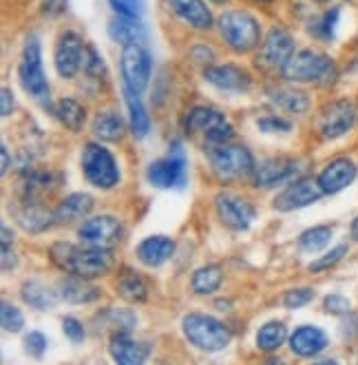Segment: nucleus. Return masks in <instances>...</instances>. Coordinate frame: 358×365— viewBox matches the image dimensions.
<instances>
[{"label": "nucleus", "instance_id": "1", "mask_svg": "<svg viewBox=\"0 0 358 365\" xmlns=\"http://www.w3.org/2000/svg\"><path fill=\"white\" fill-rule=\"evenodd\" d=\"M53 264L65 270L71 277H82V279H95L104 274L111 268L113 255L109 248L102 246H75L69 242H56L49 250Z\"/></svg>", "mask_w": 358, "mask_h": 365}, {"label": "nucleus", "instance_id": "2", "mask_svg": "<svg viewBox=\"0 0 358 365\" xmlns=\"http://www.w3.org/2000/svg\"><path fill=\"white\" fill-rule=\"evenodd\" d=\"M208 162L219 180L233 182L255 173V158L241 144H217L208 148Z\"/></svg>", "mask_w": 358, "mask_h": 365}, {"label": "nucleus", "instance_id": "3", "mask_svg": "<svg viewBox=\"0 0 358 365\" xmlns=\"http://www.w3.org/2000/svg\"><path fill=\"white\" fill-rule=\"evenodd\" d=\"M18 78L23 89L42 106H51V93L47 76L42 71V51H40V40L36 36H29L23 49V58H20Z\"/></svg>", "mask_w": 358, "mask_h": 365}, {"label": "nucleus", "instance_id": "4", "mask_svg": "<svg viewBox=\"0 0 358 365\" xmlns=\"http://www.w3.org/2000/svg\"><path fill=\"white\" fill-rule=\"evenodd\" d=\"M219 34L228 42L230 49H235L239 53H246L250 49H255L261 40V25L255 16H250L248 11L230 9L221 14L219 18Z\"/></svg>", "mask_w": 358, "mask_h": 365}, {"label": "nucleus", "instance_id": "5", "mask_svg": "<svg viewBox=\"0 0 358 365\" xmlns=\"http://www.w3.org/2000/svg\"><path fill=\"white\" fill-rule=\"evenodd\" d=\"M181 328L186 339L204 352H221L223 348H228L230 339H233L228 326L208 314H188Z\"/></svg>", "mask_w": 358, "mask_h": 365}, {"label": "nucleus", "instance_id": "6", "mask_svg": "<svg viewBox=\"0 0 358 365\" xmlns=\"http://www.w3.org/2000/svg\"><path fill=\"white\" fill-rule=\"evenodd\" d=\"M186 131L188 135L206 140L210 146L226 144L235 135V128L228 118L210 106H195L186 113Z\"/></svg>", "mask_w": 358, "mask_h": 365}, {"label": "nucleus", "instance_id": "7", "mask_svg": "<svg viewBox=\"0 0 358 365\" xmlns=\"http://www.w3.org/2000/svg\"><path fill=\"white\" fill-rule=\"evenodd\" d=\"M283 78L294 82H319L327 84L336 78L334 60L319 51H299L294 53L283 67Z\"/></svg>", "mask_w": 358, "mask_h": 365}, {"label": "nucleus", "instance_id": "8", "mask_svg": "<svg viewBox=\"0 0 358 365\" xmlns=\"http://www.w3.org/2000/svg\"><path fill=\"white\" fill-rule=\"evenodd\" d=\"M146 178L149 182L162 190L166 188H181L188 182V162H186V153L179 140H175L168 148V155L162 160H155L149 164V170H146Z\"/></svg>", "mask_w": 358, "mask_h": 365}, {"label": "nucleus", "instance_id": "9", "mask_svg": "<svg viewBox=\"0 0 358 365\" xmlns=\"http://www.w3.org/2000/svg\"><path fill=\"white\" fill-rule=\"evenodd\" d=\"M82 170L93 186L109 190L120 182V168L109 148L98 142H91L82 151Z\"/></svg>", "mask_w": 358, "mask_h": 365}, {"label": "nucleus", "instance_id": "10", "mask_svg": "<svg viewBox=\"0 0 358 365\" xmlns=\"http://www.w3.org/2000/svg\"><path fill=\"white\" fill-rule=\"evenodd\" d=\"M120 69L124 80V91L142 93L146 91L151 82V53L146 51L142 42H131L124 45L122 58H120Z\"/></svg>", "mask_w": 358, "mask_h": 365}, {"label": "nucleus", "instance_id": "11", "mask_svg": "<svg viewBox=\"0 0 358 365\" xmlns=\"http://www.w3.org/2000/svg\"><path fill=\"white\" fill-rule=\"evenodd\" d=\"M356 122V106L352 100L341 98L330 102L319 115V131L325 140H336L345 135Z\"/></svg>", "mask_w": 358, "mask_h": 365}, {"label": "nucleus", "instance_id": "12", "mask_svg": "<svg viewBox=\"0 0 358 365\" xmlns=\"http://www.w3.org/2000/svg\"><path fill=\"white\" fill-rule=\"evenodd\" d=\"M215 208L221 224L230 230H248L257 217L255 206L239 195H233V192H219Z\"/></svg>", "mask_w": 358, "mask_h": 365}, {"label": "nucleus", "instance_id": "13", "mask_svg": "<svg viewBox=\"0 0 358 365\" xmlns=\"http://www.w3.org/2000/svg\"><path fill=\"white\" fill-rule=\"evenodd\" d=\"M78 237L84 244L111 248L122 237V224L117 217H113V215H98V217L82 222V226L78 230Z\"/></svg>", "mask_w": 358, "mask_h": 365}, {"label": "nucleus", "instance_id": "14", "mask_svg": "<svg viewBox=\"0 0 358 365\" xmlns=\"http://www.w3.org/2000/svg\"><path fill=\"white\" fill-rule=\"evenodd\" d=\"M321 195H323V190L317 180L301 178L297 182H292L288 188H283L275 197V202H272V206L281 212H290V210H299V208L314 204Z\"/></svg>", "mask_w": 358, "mask_h": 365}, {"label": "nucleus", "instance_id": "15", "mask_svg": "<svg viewBox=\"0 0 358 365\" xmlns=\"http://www.w3.org/2000/svg\"><path fill=\"white\" fill-rule=\"evenodd\" d=\"M294 56V40L283 27H272L263 40V47L259 53V62L265 69H279L288 64V60Z\"/></svg>", "mask_w": 358, "mask_h": 365}, {"label": "nucleus", "instance_id": "16", "mask_svg": "<svg viewBox=\"0 0 358 365\" xmlns=\"http://www.w3.org/2000/svg\"><path fill=\"white\" fill-rule=\"evenodd\" d=\"M84 47L82 38L73 31H67L58 38L56 45V69L62 78H73L82 69L84 60Z\"/></svg>", "mask_w": 358, "mask_h": 365}, {"label": "nucleus", "instance_id": "17", "mask_svg": "<svg viewBox=\"0 0 358 365\" xmlns=\"http://www.w3.org/2000/svg\"><path fill=\"white\" fill-rule=\"evenodd\" d=\"M14 217L20 224V228L27 232H42L58 224L56 210H49L40 200H27V197H23V202L14 206Z\"/></svg>", "mask_w": 358, "mask_h": 365}, {"label": "nucleus", "instance_id": "18", "mask_svg": "<svg viewBox=\"0 0 358 365\" xmlns=\"http://www.w3.org/2000/svg\"><path fill=\"white\" fill-rule=\"evenodd\" d=\"M301 162L297 160H290V158H277V160H265L261 162L252 178H255V184L259 188H272V186H279L288 180H292L297 175Z\"/></svg>", "mask_w": 358, "mask_h": 365}, {"label": "nucleus", "instance_id": "19", "mask_svg": "<svg viewBox=\"0 0 358 365\" xmlns=\"http://www.w3.org/2000/svg\"><path fill=\"white\" fill-rule=\"evenodd\" d=\"M206 80L217 89L223 91H248L252 87V78L246 69L237 67V64H215L204 71Z\"/></svg>", "mask_w": 358, "mask_h": 365}, {"label": "nucleus", "instance_id": "20", "mask_svg": "<svg viewBox=\"0 0 358 365\" xmlns=\"http://www.w3.org/2000/svg\"><path fill=\"white\" fill-rule=\"evenodd\" d=\"M356 164L347 158H339L330 162L319 175V186L323 190V195H334V192H341L356 180Z\"/></svg>", "mask_w": 358, "mask_h": 365}, {"label": "nucleus", "instance_id": "21", "mask_svg": "<svg viewBox=\"0 0 358 365\" xmlns=\"http://www.w3.org/2000/svg\"><path fill=\"white\" fill-rule=\"evenodd\" d=\"M164 3L177 18L193 25L195 29H210L215 23L213 11L206 7L204 0H164Z\"/></svg>", "mask_w": 358, "mask_h": 365}, {"label": "nucleus", "instance_id": "22", "mask_svg": "<svg viewBox=\"0 0 358 365\" xmlns=\"http://www.w3.org/2000/svg\"><path fill=\"white\" fill-rule=\"evenodd\" d=\"M327 348V336L321 328L317 326H301L292 332L290 336V350L303 359L317 356Z\"/></svg>", "mask_w": 358, "mask_h": 365}, {"label": "nucleus", "instance_id": "23", "mask_svg": "<svg viewBox=\"0 0 358 365\" xmlns=\"http://www.w3.org/2000/svg\"><path fill=\"white\" fill-rule=\"evenodd\" d=\"M111 356L122 365H142L149 356V346L129 336V332H117L111 339Z\"/></svg>", "mask_w": 358, "mask_h": 365}, {"label": "nucleus", "instance_id": "24", "mask_svg": "<svg viewBox=\"0 0 358 365\" xmlns=\"http://www.w3.org/2000/svg\"><path fill=\"white\" fill-rule=\"evenodd\" d=\"M175 252V242L171 237H164V235H153V237H146L139 246H137V257L139 262L157 268L162 264H166Z\"/></svg>", "mask_w": 358, "mask_h": 365}, {"label": "nucleus", "instance_id": "25", "mask_svg": "<svg viewBox=\"0 0 358 365\" xmlns=\"http://www.w3.org/2000/svg\"><path fill=\"white\" fill-rule=\"evenodd\" d=\"M93 206L95 202L89 192H73L67 200H62L60 206L56 208V220L58 224H65V226L78 224L93 210Z\"/></svg>", "mask_w": 358, "mask_h": 365}, {"label": "nucleus", "instance_id": "26", "mask_svg": "<svg viewBox=\"0 0 358 365\" xmlns=\"http://www.w3.org/2000/svg\"><path fill=\"white\" fill-rule=\"evenodd\" d=\"M60 184V175L56 170H25L23 175V197L27 200H40L45 192L56 190Z\"/></svg>", "mask_w": 358, "mask_h": 365}, {"label": "nucleus", "instance_id": "27", "mask_svg": "<svg viewBox=\"0 0 358 365\" xmlns=\"http://www.w3.org/2000/svg\"><path fill=\"white\" fill-rule=\"evenodd\" d=\"M115 288H117L120 297L131 304H144L146 297H149V288H146L142 274L131 268H122Z\"/></svg>", "mask_w": 358, "mask_h": 365}, {"label": "nucleus", "instance_id": "28", "mask_svg": "<svg viewBox=\"0 0 358 365\" xmlns=\"http://www.w3.org/2000/svg\"><path fill=\"white\" fill-rule=\"evenodd\" d=\"M91 279H82V277H73V279H67L65 284L60 286V297L65 299L69 304H91L100 297V290L89 284Z\"/></svg>", "mask_w": 358, "mask_h": 365}, {"label": "nucleus", "instance_id": "29", "mask_svg": "<svg viewBox=\"0 0 358 365\" xmlns=\"http://www.w3.org/2000/svg\"><path fill=\"white\" fill-rule=\"evenodd\" d=\"M20 297L23 302L36 310H51L58 304V294L40 282H25L23 288H20Z\"/></svg>", "mask_w": 358, "mask_h": 365}, {"label": "nucleus", "instance_id": "30", "mask_svg": "<svg viewBox=\"0 0 358 365\" xmlns=\"http://www.w3.org/2000/svg\"><path fill=\"white\" fill-rule=\"evenodd\" d=\"M270 100L275 102L277 106H281L283 111L288 113H305L310 109V98L307 93L299 91V89H292V87H281V89H272L270 91Z\"/></svg>", "mask_w": 358, "mask_h": 365}, {"label": "nucleus", "instance_id": "31", "mask_svg": "<svg viewBox=\"0 0 358 365\" xmlns=\"http://www.w3.org/2000/svg\"><path fill=\"white\" fill-rule=\"evenodd\" d=\"M53 115L67 128H71V131H80V128L84 126V120H87V111H84V106L73 98L58 100V104L53 106Z\"/></svg>", "mask_w": 358, "mask_h": 365}, {"label": "nucleus", "instance_id": "32", "mask_svg": "<svg viewBox=\"0 0 358 365\" xmlns=\"http://www.w3.org/2000/svg\"><path fill=\"white\" fill-rule=\"evenodd\" d=\"M93 135L102 142H117L124 135V122L115 111H102L93 120Z\"/></svg>", "mask_w": 358, "mask_h": 365}, {"label": "nucleus", "instance_id": "33", "mask_svg": "<svg viewBox=\"0 0 358 365\" xmlns=\"http://www.w3.org/2000/svg\"><path fill=\"white\" fill-rule=\"evenodd\" d=\"M109 34L113 40L122 42V45H131V42H142L144 40V27L137 23L135 18H115L109 23Z\"/></svg>", "mask_w": 358, "mask_h": 365}, {"label": "nucleus", "instance_id": "34", "mask_svg": "<svg viewBox=\"0 0 358 365\" xmlns=\"http://www.w3.org/2000/svg\"><path fill=\"white\" fill-rule=\"evenodd\" d=\"M126 106H129L131 128H133L135 138H139V140L146 138L151 131V118H149V111H146V106L142 104L139 96L126 91Z\"/></svg>", "mask_w": 358, "mask_h": 365}, {"label": "nucleus", "instance_id": "35", "mask_svg": "<svg viewBox=\"0 0 358 365\" xmlns=\"http://www.w3.org/2000/svg\"><path fill=\"white\" fill-rule=\"evenodd\" d=\"M288 339V328L281 321H268V324L257 334V348L261 352H275L283 346Z\"/></svg>", "mask_w": 358, "mask_h": 365}, {"label": "nucleus", "instance_id": "36", "mask_svg": "<svg viewBox=\"0 0 358 365\" xmlns=\"http://www.w3.org/2000/svg\"><path fill=\"white\" fill-rule=\"evenodd\" d=\"M221 282H223V272L219 266H204L193 272L191 286L197 294H213L215 290H219Z\"/></svg>", "mask_w": 358, "mask_h": 365}, {"label": "nucleus", "instance_id": "37", "mask_svg": "<svg viewBox=\"0 0 358 365\" xmlns=\"http://www.w3.org/2000/svg\"><path fill=\"white\" fill-rule=\"evenodd\" d=\"M332 235H334L332 226H314V228H310V230H305L301 235L299 246L305 252H317V250H321V248H325L330 244Z\"/></svg>", "mask_w": 358, "mask_h": 365}, {"label": "nucleus", "instance_id": "38", "mask_svg": "<svg viewBox=\"0 0 358 365\" xmlns=\"http://www.w3.org/2000/svg\"><path fill=\"white\" fill-rule=\"evenodd\" d=\"M82 71L87 73V78H91V80L98 82V84H100V80L107 78V67H104V60H102V56H100L93 47H87V49H84Z\"/></svg>", "mask_w": 358, "mask_h": 365}, {"label": "nucleus", "instance_id": "39", "mask_svg": "<svg viewBox=\"0 0 358 365\" xmlns=\"http://www.w3.org/2000/svg\"><path fill=\"white\" fill-rule=\"evenodd\" d=\"M339 16H341V9H339V7H334V9L325 11V14H323V16L317 20V23L310 25V31H312L314 36L323 38V40H330V38H334L336 23H339Z\"/></svg>", "mask_w": 358, "mask_h": 365}, {"label": "nucleus", "instance_id": "40", "mask_svg": "<svg viewBox=\"0 0 358 365\" xmlns=\"http://www.w3.org/2000/svg\"><path fill=\"white\" fill-rule=\"evenodd\" d=\"M107 319L111 321V330L129 332L137 326V319L131 310H107Z\"/></svg>", "mask_w": 358, "mask_h": 365}, {"label": "nucleus", "instance_id": "41", "mask_svg": "<svg viewBox=\"0 0 358 365\" xmlns=\"http://www.w3.org/2000/svg\"><path fill=\"white\" fill-rule=\"evenodd\" d=\"M345 255H347V244L336 246V248H332L327 255H323L321 259L312 262V264H310V270H312V272H321V270H327V268H332V266L339 264Z\"/></svg>", "mask_w": 358, "mask_h": 365}, {"label": "nucleus", "instance_id": "42", "mask_svg": "<svg viewBox=\"0 0 358 365\" xmlns=\"http://www.w3.org/2000/svg\"><path fill=\"white\" fill-rule=\"evenodd\" d=\"M3 330L5 332H20L25 326V319H23V312H20L16 306L3 302Z\"/></svg>", "mask_w": 358, "mask_h": 365}, {"label": "nucleus", "instance_id": "43", "mask_svg": "<svg viewBox=\"0 0 358 365\" xmlns=\"http://www.w3.org/2000/svg\"><path fill=\"white\" fill-rule=\"evenodd\" d=\"M314 299V290L312 288H294V290H290V292H285V297H283V306L285 308H301V306H305V304H310Z\"/></svg>", "mask_w": 358, "mask_h": 365}, {"label": "nucleus", "instance_id": "44", "mask_svg": "<svg viewBox=\"0 0 358 365\" xmlns=\"http://www.w3.org/2000/svg\"><path fill=\"white\" fill-rule=\"evenodd\" d=\"M257 126L261 128V131L265 133H288L292 124L283 118H277V115H265L257 122Z\"/></svg>", "mask_w": 358, "mask_h": 365}, {"label": "nucleus", "instance_id": "45", "mask_svg": "<svg viewBox=\"0 0 358 365\" xmlns=\"http://www.w3.org/2000/svg\"><path fill=\"white\" fill-rule=\"evenodd\" d=\"M25 348H27V352L31 356L40 359L42 354H45V350H47V339H45V334H42V332H29L25 336Z\"/></svg>", "mask_w": 358, "mask_h": 365}, {"label": "nucleus", "instance_id": "46", "mask_svg": "<svg viewBox=\"0 0 358 365\" xmlns=\"http://www.w3.org/2000/svg\"><path fill=\"white\" fill-rule=\"evenodd\" d=\"M111 7L117 11V16L124 18H139V7H137V0H109Z\"/></svg>", "mask_w": 358, "mask_h": 365}, {"label": "nucleus", "instance_id": "47", "mask_svg": "<svg viewBox=\"0 0 358 365\" xmlns=\"http://www.w3.org/2000/svg\"><path fill=\"white\" fill-rule=\"evenodd\" d=\"M325 310L330 314H347L349 312V302L343 294H330L325 299Z\"/></svg>", "mask_w": 358, "mask_h": 365}, {"label": "nucleus", "instance_id": "48", "mask_svg": "<svg viewBox=\"0 0 358 365\" xmlns=\"http://www.w3.org/2000/svg\"><path fill=\"white\" fill-rule=\"evenodd\" d=\"M62 330H65V334H67L73 343L84 341V326L80 324L78 319H73V317H67L65 321H62Z\"/></svg>", "mask_w": 358, "mask_h": 365}, {"label": "nucleus", "instance_id": "49", "mask_svg": "<svg viewBox=\"0 0 358 365\" xmlns=\"http://www.w3.org/2000/svg\"><path fill=\"white\" fill-rule=\"evenodd\" d=\"M67 11V0H42V14L49 18H58Z\"/></svg>", "mask_w": 358, "mask_h": 365}, {"label": "nucleus", "instance_id": "50", "mask_svg": "<svg viewBox=\"0 0 358 365\" xmlns=\"http://www.w3.org/2000/svg\"><path fill=\"white\" fill-rule=\"evenodd\" d=\"M16 255H14V250L9 248V244H3V270L5 272H9V270H14L16 268Z\"/></svg>", "mask_w": 358, "mask_h": 365}, {"label": "nucleus", "instance_id": "51", "mask_svg": "<svg viewBox=\"0 0 358 365\" xmlns=\"http://www.w3.org/2000/svg\"><path fill=\"white\" fill-rule=\"evenodd\" d=\"M0 98H3V109H0V113H3V118H7L14 111V93L5 87L0 91Z\"/></svg>", "mask_w": 358, "mask_h": 365}, {"label": "nucleus", "instance_id": "52", "mask_svg": "<svg viewBox=\"0 0 358 365\" xmlns=\"http://www.w3.org/2000/svg\"><path fill=\"white\" fill-rule=\"evenodd\" d=\"M0 155H3V170H0V173L7 175V173H9V166H11V160H9V151H7V146H5V144L0 146Z\"/></svg>", "mask_w": 358, "mask_h": 365}, {"label": "nucleus", "instance_id": "53", "mask_svg": "<svg viewBox=\"0 0 358 365\" xmlns=\"http://www.w3.org/2000/svg\"><path fill=\"white\" fill-rule=\"evenodd\" d=\"M349 232H352V240H354V242H358V217L352 222V228H349Z\"/></svg>", "mask_w": 358, "mask_h": 365}, {"label": "nucleus", "instance_id": "54", "mask_svg": "<svg viewBox=\"0 0 358 365\" xmlns=\"http://www.w3.org/2000/svg\"><path fill=\"white\" fill-rule=\"evenodd\" d=\"M349 71H358V58L354 60V64H352V67H349Z\"/></svg>", "mask_w": 358, "mask_h": 365}, {"label": "nucleus", "instance_id": "55", "mask_svg": "<svg viewBox=\"0 0 358 365\" xmlns=\"http://www.w3.org/2000/svg\"><path fill=\"white\" fill-rule=\"evenodd\" d=\"M215 3H221V0H215Z\"/></svg>", "mask_w": 358, "mask_h": 365}]
</instances>
